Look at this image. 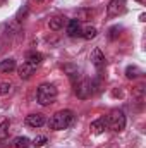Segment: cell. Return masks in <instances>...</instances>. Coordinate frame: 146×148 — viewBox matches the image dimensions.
Segmentation results:
<instances>
[{"label": "cell", "instance_id": "obj_20", "mask_svg": "<svg viewBox=\"0 0 146 148\" xmlns=\"http://www.w3.org/2000/svg\"><path fill=\"white\" fill-rule=\"evenodd\" d=\"M10 88H12L10 83H0V95H7L10 91Z\"/></svg>", "mask_w": 146, "mask_h": 148}, {"label": "cell", "instance_id": "obj_8", "mask_svg": "<svg viewBox=\"0 0 146 148\" xmlns=\"http://www.w3.org/2000/svg\"><path fill=\"white\" fill-rule=\"evenodd\" d=\"M36 71V67L35 66H31V64H28V62H23V66H19V69H17V73H19V77L21 79H29L31 77V74Z\"/></svg>", "mask_w": 146, "mask_h": 148}, {"label": "cell", "instance_id": "obj_1", "mask_svg": "<svg viewBox=\"0 0 146 148\" xmlns=\"http://www.w3.org/2000/svg\"><path fill=\"white\" fill-rule=\"evenodd\" d=\"M74 119H76V115H74L72 110H60V112H55V114L50 117L48 126H50V129H53V131L67 129V127H71L74 124Z\"/></svg>", "mask_w": 146, "mask_h": 148}, {"label": "cell", "instance_id": "obj_2", "mask_svg": "<svg viewBox=\"0 0 146 148\" xmlns=\"http://www.w3.org/2000/svg\"><path fill=\"white\" fill-rule=\"evenodd\" d=\"M36 100L40 105H50L57 100V88L53 84H41L36 91Z\"/></svg>", "mask_w": 146, "mask_h": 148}, {"label": "cell", "instance_id": "obj_18", "mask_svg": "<svg viewBox=\"0 0 146 148\" xmlns=\"http://www.w3.org/2000/svg\"><path fill=\"white\" fill-rule=\"evenodd\" d=\"M7 134H9V121L0 124V140H5Z\"/></svg>", "mask_w": 146, "mask_h": 148}, {"label": "cell", "instance_id": "obj_9", "mask_svg": "<svg viewBox=\"0 0 146 148\" xmlns=\"http://www.w3.org/2000/svg\"><path fill=\"white\" fill-rule=\"evenodd\" d=\"M107 127H108V126H107V119H105V117H100V119H96V121L91 122V131H93L95 134L103 133Z\"/></svg>", "mask_w": 146, "mask_h": 148}, {"label": "cell", "instance_id": "obj_15", "mask_svg": "<svg viewBox=\"0 0 146 148\" xmlns=\"http://www.w3.org/2000/svg\"><path fill=\"white\" fill-rule=\"evenodd\" d=\"M143 71L139 69V67H136V66H129L127 69H126V76L129 77V79H136L138 76H141Z\"/></svg>", "mask_w": 146, "mask_h": 148}, {"label": "cell", "instance_id": "obj_5", "mask_svg": "<svg viewBox=\"0 0 146 148\" xmlns=\"http://www.w3.org/2000/svg\"><path fill=\"white\" fill-rule=\"evenodd\" d=\"M91 62H93V66H95L98 71L105 67L107 60H105V55L102 53V50H100V48H95V50L91 52Z\"/></svg>", "mask_w": 146, "mask_h": 148}, {"label": "cell", "instance_id": "obj_16", "mask_svg": "<svg viewBox=\"0 0 146 148\" xmlns=\"http://www.w3.org/2000/svg\"><path fill=\"white\" fill-rule=\"evenodd\" d=\"M120 10V2L119 0H112L108 5V16H117Z\"/></svg>", "mask_w": 146, "mask_h": 148}, {"label": "cell", "instance_id": "obj_14", "mask_svg": "<svg viewBox=\"0 0 146 148\" xmlns=\"http://www.w3.org/2000/svg\"><path fill=\"white\" fill-rule=\"evenodd\" d=\"M96 35H98V31H96V28H93V26L84 28L83 33H81V36L84 38V40H93V38H96Z\"/></svg>", "mask_w": 146, "mask_h": 148}, {"label": "cell", "instance_id": "obj_19", "mask_svg": "<svg viewBox=\"0 0 146 148\" xmlns=\"http://www.w3.org/2000/svg\"><path fill=\"white\" fill-rule=\"evenodd\" d=\"M45 143H46V136H36V138L33 140V143H31V145H33V147H36V148H40V147H43Z\"/></svg>", "mask_w": 146, "mask_h": 148}, {"label": "cell", "instance_id": "obj_6", "mask_svg": "<svg viewBox=\"0 0 146 148\" xmlns=\"http://www.w3.org/2000/svg\"><path fill=\"white\" fill-rule=\"evenodd\" d=\"M45 122L46 121H45L43 114H29V115H26V124L29 127H41Z\"/></svg>", "mask_w": 146, "mask_h": 148}, {"label": "cell", "instance_id": "obj_10", "mask_svg": "<svg viewBox=\"0 0 146 148\" xmlns=\"http://www.w3.org/2000/svg\"><path fill=\"white\" fill-rule=\"evenodd\" d=\"M64 23H65V17L64 16H53L50 21H48V26L52 31H59L64 28Z\"/></svg>", "mask_w": 146, "mask_h": 148}, {"label": "cell", "instance_id": "obj_3", "mask_svg": "<svg viewBox=\"0 0 146 148\" xmlns=\"http://www.w3.org/2000/svg\"><path fill=\"white\" fill-rule=\"evenodd\" d=\"M107 126H108L112 131L120 133V131L126 127V114L122 110H119V109L112 110L108 115H107Z\"/></svg>", "mask_w": 146, "mask_h": 148}, {"label": "cell", "instance_id": "obj_22", "mask_svg": "<svg viewBox=\"0 0 146 148\" xmlns=\"http://www.w3.org/2000/svg\"><path fill=\"white\" fill-rule=\"evenodd\" d=\"M136 2H139V3H146V0H136Z\"/></svg>", "mask_w": 146, "mask_h": 148}, {"label": "cell", "instance_id": "obj_11", "mask_svg": "<svg viewBox=\"0 0 146 148\" xmlns=\"http://www.w3.org/2000/svg\"><path fill=\"white\" fill-rule=\"evenodd\" d=\"M14 69H16V60L14 59H3V60H0V73L2 74L12 73Z\"/></svg>", "mask_w": 146, "mask_h": 148}, {"label": "cell", "instance_id": "obj_7", "mask_svg": "<svg viewBox=\"0 0 146 148\" xmlns=\"http://www.w3.org/2000/svg\"><path fill=\"white\" fill-rule=\"evenodd\" d=\"M81 33H83V29H81L79 19H71L67 23V35L71 38H74V36H81Z\"/></svg>", "mask_w": 146, "mask_h": 148}, {"label": "cell", "instance_id": "obj_23", "mask_svg": "<svg viewBox=\"0 0 146 148\" xmlns=\"http://www.w3.org/2000/svg\"><path fill=\"white\" fill-rule=\"evenodd\" d=\"M36 2H43V0H36Z\"/></svg>", "mask_w": 146, "mask_h": 148}, {"label": "cell", "instance_id": "obj_21", "mask_svg": "<svg viewBox=\"0 0 146 148\" xmlns=\"http://www.w3.org/2000/svg\"><path fill=\"white\" fill-rule=\"evenodd\" d=\"M117 31H119V28H112V29H110V35H108L110 40H115V38L119 36V33H117Z\"/></svg>", "mask_w": 146, "mask_h": 148}, {"label": "cell", "instance_id": "obj_4", "mask_svg": "<svg viewBox=\"0 0 146 148\" xmlns=\"http://www.w3.org/2000/svg\"><path fill=\"white\" fill-rule=\"evenodd\" d=\"M93 83L89 79H81L77 83H74V93L79 97V98H88L93 95Z\"/></svg>", "mask_w": 146, "mask_h": 148}, {"label": "cell", "instance_id": "obj_12", "mask_svg": "<svg viewBox=\"0 0 146 148\" xmlns=\"http://www.w3.org/2000/svg\"><path fill=\"white\" fill-rule=\"evenodd\" d=\"M41 60H43V55H41L40 52H29V53L26 55V62L31 64V66H35V67H38V66L41 64Z\"/></svg>", "mask_w": 146, "mask_h": 148}, {"label": "cell", "instance_id": "obj_13", "mask_svg": "<svg viewBox=\"0 0 146 148\" xmlns=\"http://www.w3.org/2000/svg\"><path fill=\"white\" fill-rule=\"evenodd\" d=\"M31 145V141H29V138H26V136H17V138H14V141H12V148H28Z\"/></svg>", "mask_w": 146, "mask_h": 148}, {"label": "cell", "instance_id": "obj_17", "mask_svg": "<svg viewBox=\"0 0 146 148\" xmlns=\"http://www.w3.org/2000/svg\"><path fill=\"white\" fill-rule=\"evenodd\" d=\"M91 16H93V10H88V9H81V10H77V17H76V19H81V21H88V19H91Z\"/></svg>", "mask_w": 146, "mask_h": 148}]
</instances>
